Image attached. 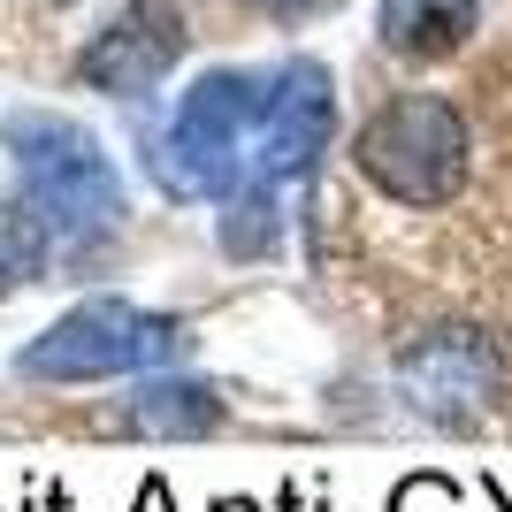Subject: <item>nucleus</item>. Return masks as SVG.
<instances>
[{
	"label": "nucleus",
	"instance_id": "obj_1",
	"mask_svg": "<svg viewBox=\"0 0 512 512\" xmlns=\"http://www.w3.org/2000/svg\"><path fill=\"white\" fill-rule=\"evenodd\" d=\"M268 85L276 77H253V69H207L176 115L161 130H138L146 146V176L169 199H222L253 184V138L268 123Z\"/></svg>",
	"mask_w": 512,
	"mask_h": 512
},
{
	"label": "nucleus",
	"instance_id": "obj_2",
	"mask_svg": "<svg viewBox=\"0 0 512 512\" xmlns=\"http://www.w3.org/2000/svg\"><path fill=\"white\" fill-rule=\"evenodd\" d=\"M0 146L23 176V199L39 207L46 230L62 237H100L123 222V184H115V161L100 153L85 123H69L54 107H8L0 115Z\"/></svg>",
	"mask_w": 512,
	"mask_h": 512
},
{
	"label": "nucleus",
	"instance_id": "obj_3",
	"mask_svg": "<svg viewBox=\"0 0 512 512\" xmlns=\"http://www.w3.org/2000/svg\"><path fill=\"white\" fill-rule=\"evenodd\" d=\"M192 360V329L176 314H146L130 299H85L16 352V375L31 383H107V375H161Z\"/></svg>",
	"mask_w": 512,
	"mask_h": 512
},
{
	"label": "nucleus",
	"instance_id": "obj_4",
	"mask_svg": "<svg viewBox=\"0 0 512 512\" xmlns=\"http://www.w3.org/2000/svg\"><path fill=\"white\" fill-rule=\"evenodd\" d=\"M352 153H360V176L383 184L390 199L444 207L467 184V115L436 92H406V100H383L367 115Z\"/></svg>",
	"mask_w": 512,
	"mask_h": 512
},
{
	"label": "nucleus",
	"instance_id": "obj_5",
	"mask_svg": "<svg viewBox=\"0 0 512 512\" xmlns=\"http://www.w3.org/2000/svg\"><path fill=\"white\" fill-rule=\"evenodd\" d=\"M398 390H406V406L428 413V421L444 428H467L497 406V390H505V352H497L482 329L467 321H451V329H428L398 352Z\"/></svg>",
	"mask_w": 512,
	"mask_h": 512
},
{
	"label": "nucleus",
	"instance_id": "obj_6",
	"mask_svg": "<svg viewBox=\"0 0 512 512\" xmlns=\"http://www.w3.org/2000/svg\"><path fill=\"white\" fill-rule=\"evenodd\" d=\"M329 130H337V77L299 54V62L276 69V85H268V123L253 138V184H299L306 169L321 161L329 146Z\"/></svg>",
	"mask_w": 512,
	"mask_h": 512
},
{
	"label": "nucleus",
	"instance_id": "obj_7",
	"mask_svg": "<svg viewBox=\"0 0 512 512\" xmlns=\"http://www.w3.org/2000/svg\"><path fill=\"white\" fill-rule=\"evenodd\" d=\"M176 54H184V16H176V0H130L123 16L85 46L77 69H85V85L107 92V100H138V92H153L176 69Z\"/></svg>",
	"mask_w": 512,
	"mask_h": 512
},
{
	"label": "nucleus",
	"instance_id": "obj_8",
	"mask_svg": "<svg viewBox=\"0 0 512 512\" xmlns=\"http://www.w3.org/2000/svg\"><path fill=\"white\" fill-rule=\"evenodd\" d=\"M230 421V398L214 383H184V375H146L115 406V428L123 436H153V444H192V436H214Z\"/></svg>",
	"mask_w": 512,
	"mask_h": 512
},
{
	"label": "nucleus",
	"instance_id": "obj_9",
	"mask_svg": "<svg viewBox=\"0 0 512 512\" xmlns=\"http://www.w3.org/2000/svg\"><path fill=\"white\" fill-rule=\"evenodd\" d=\"M474 23H482V0H375V39L406 62H436L467 46Z\"/></svg>",
	"mask_w": 512,
	"mask_h": 512
},
{
	"label": "nucleus",
	"instance_id": "obj_10",
	"mask_svg": "<svg viewBox=\"0 0 512 512\" xmlns=\"http://www.w3.org/2000/svg\"><path fill=\"white\" fill-rule=\"evenodd\" d=\"M214 237L230 260H268L283 245V207H276V184H245V192L222 199L214 214Z\"/></svg>",
	"mask_w": 512,
	"mask_h": 512
},
{
	"label": "nucleus",
	"instance_id": "obj_11",
	"mask_svg": "<svg viewBox=\"0 0 512 512\" xmlns=\"http://www.w3.org/2000/svg\"><path fill=\"white\" fill-rule=\"evenodd\" d=\"M46 222L31 199H16V207H0V291H23V283L46 276Z\"/></svg>",
	"mask_w": 512,
	"mask_h": 512
},
{
	"label": "nucleus",
	"instance_id": "obj_12",
	"mask_svg": "<svg viewBox=\"0 0 512 512\" xmlns=\"http://www.w3.org/2000/svg\"><path fill=\"white\" fill-rule=\"evenodd\" d=\"M390 512H459V482L436 474V467H421V474H406V482L390 490Z\"/></svg>",
	"mask_w": 512,
	"mask_h": 512
},
{
	"label": "nucleus",
	"instance_id": "obj_13",
	"mask_svg": "<svg viewBox=\"0 0 512 512\" xmlns=\"http://www.w3.org/2000/svg\"><path fill=\"white\" fill-rule=\"evenodd\" d=\"M260 16H276V23H306V16H321V8H337V0H253Z\"/></svg>",
	"mask_w": 512,
	"mask_h": 512
},
{
	"label": "nucleus",
	"instance_id": "obj_14",
	"mask_svg": "<svg viewBox=\"0 0 512 512\" xmlns=\"http://www.w3.org/2000/svg\"><path fill=\"white\" fill-rule=\"evenodd\" d=\"M130 512H176V505H169V482H161V474H146V490H138V505H130Z\"/></svg>",
	"mask_w": 512,
	"mask_h": 512
},
{
	"label": "nucleus",
	"instance_id": "obj_15",
	"mask_svg": "<svg viewBox=\"0 0 512 512\" xmlns=\"http://www.w3.org/2000/svg\"><path fill=\"white\" fill-rule=\"evenodd\" d=\"M214 512H260V505H253V497H222Z\"/></svg>",
	"mask_w": 512,
	"mask_h": 512
},
{
	"label": "nucleus",
	"instance_id": "obj_16",
	"mask_svg": "<svg viewBox=\"0 0 512 512\" xmlns=\"http://www.w3.org/2000/svg\"><path fill=\"white\" fill-rule=\"evenodd\" d=\"M283 512H306V505H299V490H283Z\"/></svg>",
	"mask_w": 512,
	"mask_h": 512
}]
</instances>
